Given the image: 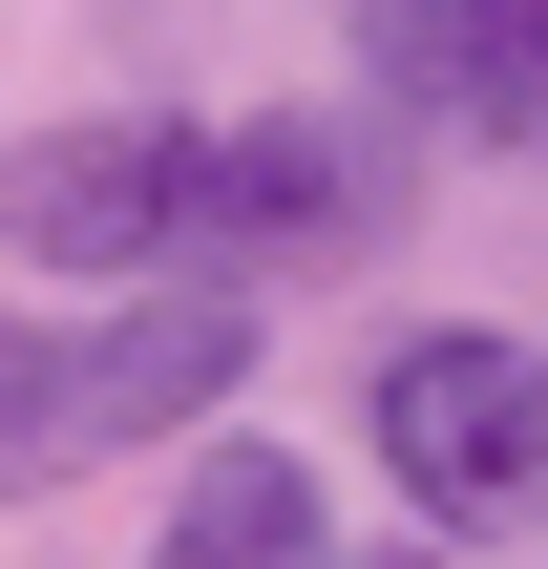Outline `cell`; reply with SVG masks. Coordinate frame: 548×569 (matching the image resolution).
Returning a JSON list of instances; mask_svg holds the SVG:
<instances>
[{
    "label": "cell",
    "instance_id": "6da1fadb",
    "mask_svg": "<svg viewBox=\"0 0 548 569\" xmlns=\"http://www.w3.org/2000/svg\"><path fill=\"white\" fill-rule=\"evenodd\" d=\"M253 296H127V317H0V507H42L106 443H169L253 380Z\"/></svg>",
    "mask_w": 548,
    "mask_h": 569
},
{
    "label": "cell",
    "instance_id": "7a4b0ae2",
    "mask_svg": "<svg viewBox=\"0 0 548 569\" xmlns=\"http://www.w3.org/2000/svg\"><path fill=\"white\" fill-rule=\"evenodd\" d=\"M359 422H380V465H401L422 528H548V359L528 338L422 317V338H380Z\"/></svg>",
    "mask_w": 548,
    "mask_h": 569
},
{
    "label": "cell",
    "instance_id": "3957f363",
    "mask_svg": "<svg viewBox=\"0 0 548 569\" xmlns=\"http://www.w3.org/2000/svg\"><path fill=\"white\" fill-rule=\"evenodd\" d=\"M0 253H42V274L190 253V127H42V148H0Z\"/></svg>",
    "mask_w": 548,
    "mask_h": 569
},
{
    "label": "cell",
    "instance_id": "277c9868",
    "mask_svg": "<svg viewBox=\"0 0 548 569\" xmlns=\"http://www.w3.org/2000/svg\"><path fill=\"white\" fill-rule=\"evenodd\" d=\"M380 232V169L338 148V127H190V253H253V274H296V253H359Z\"/></svg>",
    "mask_w": 548,
    "mask_h": 569
},
{
    "label": "cell",
    "instance_id": "5b68a950",
    "mask_svg": "<svg viewBox=\"0 0 548 569\" xmlns=\"http://www.w3.org/2000/svg\"><path fill=\"white\" fill-rule=\"evenodd\" d=\"M359 63L465 148H548V0H359Z\"/></svg>",
    "mask_w": 548,
    "mask_h": 569
},
{
    "label": "cell",
    "instance_id": "8992f818",
    "mask_svg": "<svg viewBox=\"0 0 548 569\" xmlns=\"http://www.w3.org/2000/svg\"><path fill=\"white\" fill-rule=\"evenodd\" d=\"M148 569H338V528H317V465H275V443H211Z\"/></svg>",
    "mask_w": 548,
    "mask_h": 569
},
{
    "label": "cell",
    "instance_id": "52a82bcc",
    "mask_svg": "<svg viewBox=\"0 0 548 569\" xmlns=\"http://www.w3.org/2000/svg\"><path fill=\"white\" fill-rule=\"evenodd\" d=\"M401 569H422V549H401Z\"/></svg>",
    "mask_w": 548,
    "mask_h": 569
}]
</instances>
